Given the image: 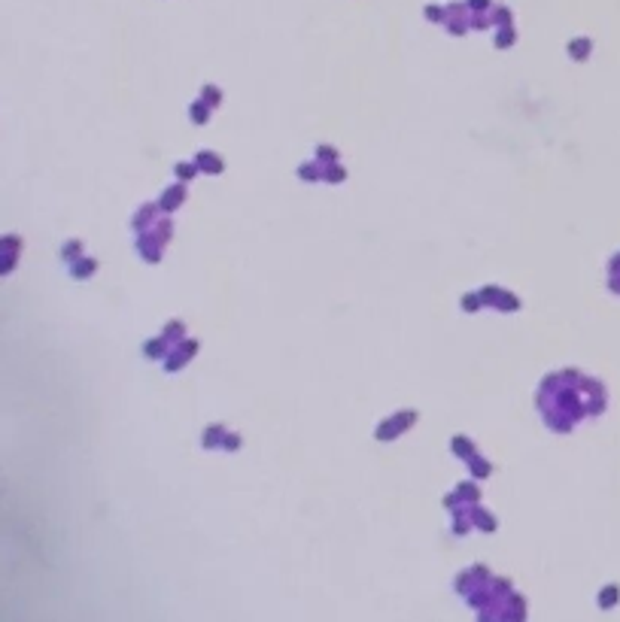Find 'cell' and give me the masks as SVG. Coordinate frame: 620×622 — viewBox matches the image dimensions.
<instances>
[{"label":"cell","instance_id":"cell-1","mask_svg":"<svg viewBox=\"0 0 620 622\" xmlns=\"http://www.w3.org/2000/svg\"><path fill=\"white\" fill-rule=\"evenodd\" d=\"M617 601V586H605V592H599V608H611Z\"/></svg>","mask_w":620,"mask_h":622}]
</instances>
